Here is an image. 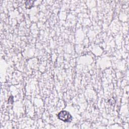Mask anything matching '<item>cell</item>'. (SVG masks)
<instances>
[{"mask_svg": "<svg viewBox=\"0 0 129 129\" xmlns=\"http://www.w3.org/2000/svg\"><path fill=\"white\" fill-rule=\"evenodd\" d=\"M58 117L64 122H70L72 119V116L70 113L65 110L59 112L58 114Z\"/></svg>", "mask_w": 129, "mask_h": 129, "instance_id": "obj_1", "label": "cell"}]
</instances>
